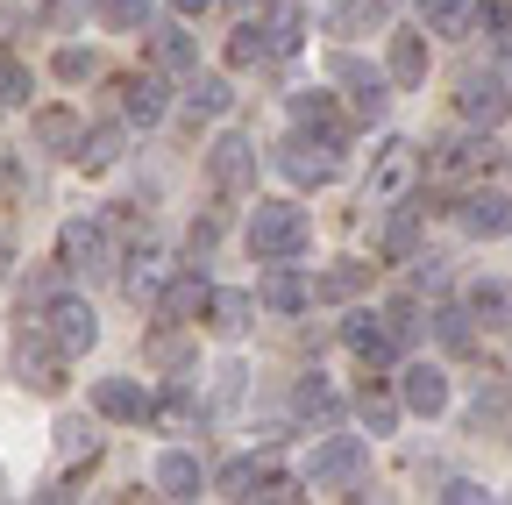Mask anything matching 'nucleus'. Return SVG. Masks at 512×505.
Instances as JSON below:
<instances>
[{
    "mask_svg": "<svg viewBox=\"0 0 512 505\" xmlns=\"http://www.w3.org/2000/svg\"><path fill=\"white\" fill-rule=\"evenodd\" d=\"M264 57H271V36H264V22H242V29L228 36V65H235V72L264 65Z\"/></svg>",
    "mask_w": 512,
    "mask_h": 505,
    "instance_id": "c85d7f7f",
    "label": "nucleus"
},
{
    "mask_svg": "<svg viewBox=\"0 0 512 505\" xmlns=\"http://www.w3.org/2000/svg\"><path fill=\"white\" fill-rule=\"evenodd\" d=\"M22 100H29V65L0 57V107H22Z\"/></svg>",
    "mask_w": 512,
    "mask_h": 505,
    "instance_id": "e433bc0d",
    "label": "nucleus"
},
{
    "mask_svg": "<svg viewBox=\"0 0 512 505\" xmlns=\"http://www.w3.org/2000/svg\"><path fill=\"white\" fill-rule=\"evenodd\" d=\"M384 22H392V0H335V15H328L335 36H370Z\"/></svg>",
    "mask_w": 512,
    "mask_h": 505,
    "instance_id": "4be33fe9",
    "label": "nucleus"
},
{
    "mask_svg": "<svg viewBox=\"0 0 512 505\" xmlns=\"http://www.w3.org/2000/svg\"><path fill=\"white\" fill-rule=\"evenodd\" d=\"M384 79H392V86H420V79H427V36H392Z\"/></svg>",
    "mask_w": 512,
    "mask_h": 505,
    "instance_id": "393cba45",
    "label": "nucleus"
},
{
    "mask_svg": "<svg viewBox=\"0 0 512 505\" xmlns=\"http://www.w3.org/2000/svg\"><path fill=\"white\" fill-rule=\"evenodd\" d=\"M470 22H477V29H491V36H498V29H505V22H512V0H484V8H477V15H470Z\"/></svg>",
    "mask_w": 512,
    "mask_h": 505,
    "instance_id": "c03bdc74",
    "label": "nucleus"
},
{
    "mask_svg": "<svg viewBox=\"0 0 512 505\" xmlns=\"http://www.w3.org/2000/svg\"><path fill=\"white\" fill-rule=\"evenodd\" d=\"M264 36H271V50H292L306 29H299V0H271V22H264Z\"/></svg>",
    "mask_w": 512,
    "mask_h": 505,
    "instance_id": "473e14b6",
    "label": "nucleus"
},
{
    "mask_svg": "<svg viewBox=\"0 0 512 505\" xmlns=\"http://www.w3.org/2000/svg\"><path fill=\"white\" fill-rule=\"evenodd\" d=\"M93 413L100 420H150V392L136 377H100L93 385Z\"/></svg>",
    "mask_w": 512,
    "mask_h": 505,
    "instance_id": "f8f14e48",
    "label": "nucleus"
},
{
    "mask_svg": "<svg viewBox=\"0 0 512 505\" xmlns=\"http://www.w3.org/2000/svg\"><path fill=\"white\" fill-rule=\"evenodd\" d=\"M413 235H420V221H413V207H399L392 228H384V257H413Z\"/></svg>",
    "mask_w": 512,
    "mask_h": 505,
    "instance_id": "c9c22d12",
    "label": "nucleus"
},
{
    "mask_svg": "<svg viewBox=\"0 0 512 505\" xmlns=\"http://www.w3.org/2000/svg\"><path fill=\"white\" fill-rule=\"evenodd\" d=\"M456 107H463V121H477V129H498V121L512 114V79H498V72H463Z\"/></svg>",
    "mask_w": 512,
    "mask_h": 505,
    "instance_id": "7ed1b4c3",
    "label": "nucleus"
},
{
    "mask_svg": "<svg viewBox=\"0 0 512 505\" xmlns=\"http://www.w3.org/2000/svg\"><path fill=\"white\" fill-rule=\"evenodd\" d=\"M399 406H406V413H427V420L448 406V377H441V363H413V370L399 377Z\"/></svg>",
    "mask_w": 512,
    "mask_h": 505,
    "instance_id": "ddd939ff",
    "label": "nucleus"
},
{
    "mask_svg": "<svg viewBox=\"0 0 512 505\" xmlns=\"http://www.w3.org/2000/svg\"><path fill=\"white\" fill-rule=\"evenodd\" d=\"M306 242H313V228L292 200H256V214H249V257L256 264H292Z\"/></svg>",
    "mask_w": 512,
    "mask_h": 505,
    "instance_id": "f257e3e1",
    "label": "nucleus"
},
{
    "mask_svg": "<svg viewBox=\"0 0 512 505\" xmlns=\"http://www.w3.org/2000/svg\"><path fill=\"white\" fill-rule=\"evenodd\" d=\"M8 271H15V264H8V249H0V278H8Z\"/></svg>",
    "mask_w": 512,
    "mask_h": 505,
    "instance_id": "de8ad7c7",
    "label": "nucleus"
},
{
    "mask_svg": "<svg viewBox=\"0 0 512 505\" xmlns=\"http://www.w3.org/2000/svg\"><path fill=\"white\" fill-rule=\"evenodd\" d=\"M249 306H256L249 292H207V328L214 335H242L249 328Z\"/></svg>",
    "mask_w": 512,
    "mask_h": 505,
    "instance_id": "cd10ccee",
    "label": "nucleus"
},
{
    "mask_svg": "<svg viewBox=\"0 0 512 505\" xmlns=\"http://www.w3.org/2000/svg\"><path fill=\"white\" fill-rule=\"evenodd\" d=\"M256 299H264L271 313H299V306H306V285H299L292 271H271L264 285H256Z\"/></svg>",
    "mask_w": 512,
    "mask_h": 505,
    "instance_id": "c756f323",
    "label": "nucleus"
},
{
    "mask_svg": "<svg viewBox=\"0 0 512 505\" xmlns=\"http://www.w3.org/2000/svg\"><path fill=\"white\" fill-rule=\"evenodd\" d=\"M57 264H64V271H86V278L107 271V264H114L107 228H100V221H64V228H57Z\"/></svg>",
    "mask_w": 512,
    "mask_h": 505,
    "instance_id": "39448f33",
    "label": "nucleus"
},
{
    "mask_svg": "<svg viewBox=\"0 0 512 505\" xmlns=\"http://www.w3.org/2000/svg\"><path fill=\"white\" fill-rule=\"evenodd\" d=\"M456 221H463V235H512V200L505 193H470L463 207H456Z\"/></svg>",
    "mask_w": 512,
    "mask_h": 505,
    "instance_id": "2eb2a0df",
    "label": "nucleus"
},
{
    "mask_svg": "<svg viewBox=\"0 0 512 505\" xmlns=\"http://www.w3.org/2000/svg\"><path fill=\"white\" fill-rule=\"evenodd\" d=\"M100 22L107 29H143L150 22V0H100Z\"/></svg>",
    "mask_w": 512,
    "mask_h": 505,
    "instance_id": "f704fd0d",
    "label": "nucleus"
},
{
    "mask_svg": "<svg viewBox=\"0 0 512 505\" xmlns=\"http://www.w3.org/2000/svg\"><path fill=\"white\" fill-rule=\"evenodd\" d=\"M207 178H214V193H249L256 185V143L249 136H221L214 150H207Z\"/></svg>",
    "mask_w": 512,
    "mask_h": 505,
    "instance_id": "423d86ee",
    "label": "nucleus"
},
{
    "mask_svg": "<svg viewBox=\"0 0 512 505\" xmlns=\"http://www.w3.org/2000/svg\"><path fill=\"white\" fill-rule=\"evenodd\" d=\"M292 121H299V136L342 150V114H335V100H328V93H292Z\"/></svg>",
    "mask_w": 512,
    "mask_h": 505,
    "instance_id": "4468645a",
    "label": "nucleus"
},
{
    "mask_svg": "<svg viewBox=\"0 0 512 505\" xmlns=\"http://www.w3.org/2000/svg\"><path fill=\"white\" fill-rule=\"evenodd\" d=\"M256 498L285 505V498H306V491H299V477H271V470H264V484H256Z\"/></svg>",
    "mask_w": 512,
    "mask_h": 505,
    "instance_id": "37998d69",
    "label": "nucleus"
},
{
    "mask_svg": "<svg viewBox=\"0 0 512 505\" xmlns=\"http://www.w3.org/2000/svg\"><path fill=\"white\" fill-rule=\"evenodd\" d=\"M29 136H36V150H50V157H72V150H79V114H72V107H43V114L29 121Z\"/></svg>",
    "mask_w": 512,
    "mask_h": 505,
    "instance_id": "a211bd4d",
    "label": "nucleus"
},
{
    "mask_svg": "<svg viewBox=\"0 0 512 505\" xmlns=\"http://www.w3.org/2000/svg\"><path fill=\"white\" fill-rule=\"evenodd\" d=\"M413 171H420V150H413L406 136H392V143L377 150V164H370V193H377V200H399L406 185H413Z\"/></svg>",
    "mask_w": 512,
    "mask_h": 505,
    "instance_id": "9d476101",
    "label": "nucleus"
},
{
    "mask_svg": "<svg viewBox=\"0 0 512 505\" xmlns=\"http://www.w3.org/2000/svg\"><path fill=\"white\" fill-rule=\"evenodd\" d=\"M57 449H64V456H93V434H86V420H64V427H57Z\"/></svg>",
    "mask_w": 512,
    "mask_h": 505,
    "instance_id": "58836bf2",
    "label": "nucleus"
},
{
    "mask_svg": "<svg viewBox=\"0 0 512 505\" xmlns=\"http://www.w3.org/2000/svg\"><path fill=\"white\" fill-rule=\"evenodd\" d=\"M207 8H214V0H171V15H178V22H200Z\"/></svg>",
    "mask_w": 512,
    "mask_h": 505,
    "instance_id": "49530a36",
    "label": "nucleus"
},
{
    "mask_svg": "<svg viewBox=\"0 0 512 505\" xmlns=\"http://www.w3.org/2000/svg\"><path fill=\"white\" fill-rule=\"evenodd\" d=\"M441 498H448V505H477L484 484H477V477H456V484H441Z\"/></svg>",
    "mask_w": 512,
    "mask_h": 505,
    "instance_id": "a18cd8bd",
    "label": "nucleus"
},
{
    "mask_svg": "<svg viewBox=\"0 0 512 505\" xmlns=\"http://www.w3.org/2000/svg\"><path fill=\"white\" fill-rule=\"evenodd\" d=\"M150 484H157L164 498H200V463H192L185 449H171V456H157Z\"/></svg>",
    "mask_w": 512,
    "mask_h": 505,
    "instance_id": "5701e85b",
    "label": "nucleus"
},
{
    "mask_svg": "<svg viewBox=\"0 0 512 505\" xmlns=\"http://www.w3.org/2000/svg\"><path fill=\"white\" fill-rule=\"evenodd\" d=\"M356 413H363V427H370V434H392V427H399V399H392V392H370V385H363Z\"/></svg>",
    "mask_w": 512,
    "mask_h": 505,
    "instance_id": "2f4dec72",
    "label": "nucleus"
},
{
    "mask_svg": "<svg viewBox=\"0 0 512 505\" xmlns=\"http://www.w3.org/2000/svg\"><path fill=\"white\" fill-rule=\"evenodd\" d=\"M505 420H512V399L505 392H484L477 399V427H505Z\"/></svg>",
    "mask_w": 512,
    "mask_h": 505,
    "instance_id": "a19ab883",
    "label": "nucleus"
},
{
    "mask_svg": "<svg viewBox=\"0 0 512 505\" xmlns=\"http://www.w3.org/2000/svg\"><path fill=\"white\" fill-rule=\"evenodd\" d=\"M292 413H299V420H313V427H328V420L342 413V399H335V385H328V377L313 370V377H299V392H292Z\"/></svg>",
    "mask_w": 512,
    "mask_h": 505,
    "instance_id": "b1692460",
    "label": "nucleus"
},
{
    "mask_svg": "<svg viewBox=\"0 0 512 505\" xmlns=\"http://www.w3.org/2000/svg\"><path fill=\"white\" fill-rule=\"evenodd\" d=\"M207 292H214V285H207L200 271H178V278H171V285L157 292V313H164L171 328H192V321L207 313Z\"/></svg>",
    "mask_w": 512,
    "mask_h": 505,
    "instance_id": "9b49d317",
    "label": "nucleus"
},
{
    "mask_svg": "<svg viewBox=\"0 0 512 505\" xmlns=\"http://www.w3.org/2000/svg\"><path fill=\"white\" fill-rule=\"evenodd\" d=\"M185 107H192V121H214V114H228L235 107V93H228V79L221 72H192V93H185Z\"/></svg>",
    "mask_w": 512,
    "mask_h": 505,
    "instance_id": "a878e982",
    "label": "nucleus"
},
{
    "mask_svg": "<svg viewBox=\"0 0 512 505\" xmlns=\"http://www.w3.org/2000/svg\"><path fill=\"white\" fill-rule=\"evenodd\" d=\"M306 150H313V143L292 136V143L278 150V171H285L292 185H328V178H335V150H320V157H306Z\"/></svg>",
    "mask_w": 512,
    "mask_h": 505,
    "instance_id": "6ab92c4d",
    "label": "nucleus"
},
{
    "mask_svg": "<svg viewBox=\"0 0 512 505\" xmlns=\"http://www.w3.org/2000/svg\"><path fill=\"white\" fill-rule=\"evenodd\" d=\"M342 342H349V356H363L370 370H384V363L399 356V335H392L384 313H349V321H342Z\"/></svg>",
    "mask_w": 512,
    "mask_h": 505,
    "instance_id": "6e6552de",
    "label": "nucleus"
},
{
    "mask_svg": "<svg viewBox=\"0 0 512 505\" xmlns=\"http://www.w3.org/2000/svg\"><path fill=\"white\" fill-rule=\"evenodd\" d=\"M434 335H441L448 349H477V328H470L463 306H441V313H434Z\"/></svg>",
    "mask_w": 512,
    "mask_h": 505,
    "instance_id": "72a5a7b5",
    "label": "nucleus"
},
{
    "mask_svg": "<svg viewBox=\"0 0 512 505\" xmlns=\"http://www.w3.org/2000/svg\"><path fill=\"white\" fill-rule=\"evenodd\" d=\"M384 321H392V335H399V342H413V335H420V321H413V299H392V306H384Z\"/></svg>",
    "mask_w": 512,
    "mask_h": 505,
    "instance_id": "79ce46f5",
    "label": "nucleus"
},
{
    "mask_svg": "<svg viewBox=\"0 0 512 505\" xmlns=\"http://www.w3.org/2000/svg\"><path fill=\"white\" fill-rule=\"evenodd\" d=\"M335 86L349 93V107H356L363 121H377V114H384V100H392V93H384V72H370L363 57H349V50L335 57Z\"/></svg>",
    "mask_w": 512,
    "mask_h": 505,
    "instance_id": "1a4fd4ad",
    "label": "nucleus"
},
{
    "mask_svg": "<svg viewBox=\"0 0 512 505\" xmlns=\"http://www.w3.org/2000/svg\"><path fill=\"white\" fill-rule=\"evenodd\" d=\"M491 164H498L491 129H477V136H448V143H434V157H427V171H434L441 185H470V178H484Z\"/></svg>",
    "mask_w": 512,
    "mask_h": 505,
    "instance_id": "f03ea898",
    "label": "nucleus"
},
{
    "mask_svg": "<svg viewBox=\"0 0 512 505\" xmlns=\"http://www.w3.org/2000/svg\"><path fill=\"white\" fill-rule=\"evenodd\" d=\"M57 79H72V86H79V79H93V50L64 43V50H57Z\"/></svg>",
    "mask_w": 512,
    "mask_h": 505,
    "instance_id": "4c0bfd02",
    "label": "nucleus"
},
{
    "mask_svg": "<svg viewBox=\"0 0 512 505\" xmlns=\"http://www.w3.org/2000/svg\"><path fill=\"white\" fill-rule=\"evenodd\" d=\"M121 150H128V129L100 121V129H79V150H72V164H86V171H114V164H121Z\"/></svg>",
    "mask_w": 512,
    "mask_h": 505,
    "instance_id": "f3484780",
    "label": "nucleus"
},
{
    "mask_svg": "<svg viewBox=\"0 0 512 505\" xmlns=\"http://www.w3.org/2000/svg\"><path fill=\"white\" fill-rule=\"evenodd\" d=\"M420 15H427V29H456L463 22V0H420Z\"/></svg>",
    "mask_w": 512,
    "mask_h": 505,
    "instance_id": "ea45409f",
    "label": "nucleus"
},
{
    "mask_svg": "<svg viewBox=\"0 0 512 505\" xmlns=\"http://www.w3.org/2000/svg\"><path fill=\"white\" fill-rule=\"evenodd\" d=\"M505 79H512V65H505Z\"/></svg>",
    "mask_w": 512,
    "mask_h": 505,
    "instance_id": "09e8293b",
    "label": "nucleus"
},
{
    "mask_svg": "<svg viewBox=\"0 0 512 505\" xmlns=\"http://www.w3.org/2000/svg\"><path fill=\"white\" fill-rule=\"evenodd\" d=\"M150 50H157V72H200V43L185 36V22L150 29Z\"/></svg>",
    "mask_w": 512,
    "mask_h": 505,
    "instance_id": "aec40b11",
    "label": "nucleus"
},
{
    "mask_svg": "<svg viewBox=\"0 0 512 505\" xmlns=\"http://www.w3.org/2000/svg\"><path fill=\"white\" fill-rule=\"evenodd\" d=\"M470 321H484V328L491 321H512V285L505 278H477L470 285Z\"/></svg>",
    "mask_w": 512,
    "mask_h": 505,
    "instance_id": "bb28decb",
    "label": "nucleus"
},
{
    "mask_svg": "<svg viewBox=\"0 0 512 505\" xmlns=\"http://www.w3.org/2000/svg\"><path fill=\"white\" fill-rule=\"evenodd\" d=\"M164 79L157 72H136V79H121V114L128 121H143V129H157V121H164Z\"/></svg>",
    "mask_w": 512,
    "mask_h": 505,
    "instance_id": "dca6fc26",
    "label": "nucleus"
},
{
    "mask_svg": "<svg viewBox=\"0 0 512 505\" xmlns=\"http://www.w3.org/2000/svg\"><path fill=\"white\" fill-rule=\"evenodd\" d=\"M43 328H50V342H57L64 356H86V349L100 342V313H93L86 299H50V306H43Z\"/></svg>",
    "mask_w": 512,
    "mask_h": 505,
    "instance_id": "20e7f679",
    "label": "nucleus"
},
{
    "mask_svg": "<svg viewBox=\"0 0 512 505\" xmlns=\"http://www.w3.org/2000/svg\"><path fill=\"white\" fill-rule=\"evenodd\" d=\"M370 285V264H328L313 285H306V299H320V306H342V299H356Z\"/></svg>",
    "mask_w": 512,
    "mask_h": 505,
    "instance_id": "412c9836",
    "label": "nucleus"
},
{
    "mask_svg": "<svg viewBox=\"0 0 512 505\" xmlns=\"http://www.w3.org/2000/svg\"><path fill=\"white\" fill-rule=\"evenodd\" d=\"M256 484H264L256 456H235V463H221V477H214V491H221V498H256Z\"/></svg>",
    "mask_w": 512,
    "mask_h": 505,
    "instance_id": "7c9ffc66",
    "label": "nucleus"
},
{
    "mask_svg": "<svg viewBox=\"0 0 512 505\" xmlns=\"http://www.w3.org/2000/svg\"><path fill=\"white\" fill-rule=\"evenodd\" d=\"M356 470H363V434H335V441H320V449H313L306 484H313V491H342Z\"/></svg>",
    "mask_w": 512,
    "mask_h": 505,
    "instance_id": "0eeeda50",
    "label": "nucleus"
}]
</instances>
